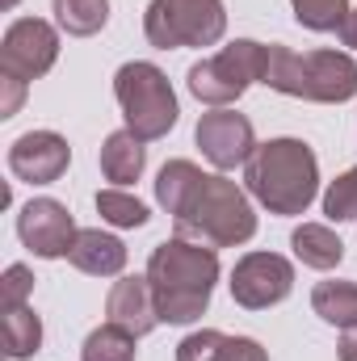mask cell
<instances>
[{
  "mask_svg": "<svg viewBox=\"0 0 357 361\" xmlns=\"http://www.w3.org/2000/svg\"><path fill=\"white\" fill-rule=\"evenodd\" d=\"M294 290V265L277 252H248L231 269V298L244 311H265L290 298Z\"/></svg>",
  "mask_w": 357,
  "mask_h": 361,
  "instance_id": "obj_9",
  "label": "cell"
},
{
  "mask_svg": "<svg viewBox=\"0 0 357 361\" xmlns=\"http://www.w3.org/2000/svg\"><path fill=\"white\" fill-rule=\"evenodd\" d=\"M17 235H21V244L34 257L59 261V257L72 252L80 227H76V219H72V210L63 202H55V197H30L21 206V214H17Z\"/></svg>",
  "mask_w": 357,
  "mask_h": 361,
  "instance_id": "obj_10",
  "label": "cell"
},
{
  "mask_svg": "<svg viewBox=\"0 0 357 361\" xmlns=\"http://www.w3.org/2000/svg\"><path fill=\"white\" fill-rule=\"evenodd\" d=\"M324 214H328V223H353L357 219V169H345L324 189Z\"/></svg>",
  "mask_w": 357,
  "mask_h": 361,
  "instance_id": "obj_25",
  "label": "cell"
},
{
  "mask_svg": "<svg viewBox=\"0 0 357 361\" xmlns=\"http://www.w3.org/2000/svg\"><path fill=\"white\" fill-rule=\"evenodd\" d=\"M177 361H269V353L253 336H227L219 328H202L177 345Z\"/></svg>",
  "mask_w": 357,
  "mask_h": 361,
  "instance_id": "obj_14",
  "label": "cell"
},
{
  "mask_svg": "<svg viewBox=\"0 0 357 361\" xmlns=\"http://www.w3.org/2000/svg\"><path fill=\"white\" fill-rule=\"evenodd\" d=\"M143 34L156 51L214 47L227 34L223 0H152L143 13Z\"/></svg>",
  "mask_w": 357,
  "mask_h": 361,
  "instance_id": "obj_7",
  "label": "cell"
},
{
  "mask_svg": "<svg viewBox=\"0 0 357 361\" xmlns=\"http://www.w3.org/2000/svg\"><path fill=\"white\" fill-rule=\"evenodd\" d=\"M25 101V80L17 76H0V118H13Z\"/></svg>",
  "mask_w": 357,
  "mask_h": 361,
  "instance_id": "obj_27",
  "label": "cell"
},
{
  "mask_svg": "<svg viewBox=\"0 0 357 361\" xmlns=\"http://www.w3.org/2000/svg\"><path fill=\"white\" fill-rule=\"evenodd\" d=\"M290 248H294V257L307 265V269H337L341 261H345V244H341V235L332 231V227H324V223H303V227H294V235H290Z\"/></svg>",
  "mask_w": 357,
  "mask_h": 361,
  "instance_id": "obj_17",
  "label": "cell"
},
{
  "mask_svg": "<svg viewBox=\"0 0 357 361\" xmlns=\"http://www.w3.org/2000/svg\"><path fill=\"white\" fill-rule=\"evenodd\" d=\"M105 315H109V324L126 328L131 336H147L156 324H164V319H160L156 290H152L147 273H143V277H118V281L109 286Z\"/></svg>",
  "mask_w": 357,
  "mask_h": 361,
  "instance_id": "obj_13",
  "label": "cell"
},
{
  "mask_svg": "<svg viewBox=\"0 0 357 361\" xmlns=\"http://www.w3.org/2000/svg\"><path fill=\"white\" fill-rule=\"evenodd\" d=\"M244 185L269 214H303L320 193V160L303 139H269L248 156Z\"/></svg>",
  "mask_w": 357,
  "mask_h": 361,
  "instance_id": "obj_2",
  "label": "cell"
},
{
  "mask_svg": "<svg viewBox=\"0 0 357 361\" xmlns=\"http://www.w3.org/2000/svg\"><path fill=\"white\" fill-rule=\"evenodd\" d=\"M97 214L109 223V227H143L152 214L139 197H131L126 189H101L97 193Z\"/></svg>",
  "mask_w": 357,
  "mask_h": 361,
  "instance_id": "obj_23",
  "label": "cell"
},
{
  "mask_svg": "<svg viewBox=\"0 0 357 361\" xmlns=\"http://www.w3.org/2000/svg\"><path fill=\"white\" fill-rule=\"evenodd\" d=\"M147 169V147L135 130H114L105 143H101V177L114 180L118 189L122 185H135Z\"/></svg>",
  "mask_w": 357,
  "mask_h": 361,
  "instance_id": "obj_16",
  "label": "cell"
},
{
  "mask_svg": "<svg viewBox=\"0 0 357 361\" xmlns=\"http://www.w3.org/2000/svg\"><path fill=\"white\" fill-rule=\"evenodd\" d=\"M114 97L122 105V118H126V130H135L143 143H156L164 139L173 126H177V92L169 85V76L147 63V59H135V63H122L118 76H114Z\"/></svg>",
  "mask_w": 357,
  "mask_h": 361,
  "instance_id": "obj_5",
  "label": "cell"
},
{
  "mask_svg": "<svg viewBox=\"0 0 357 361\" xmlns=\"http://www.w3.org/2000/svg\"><path fill=\"white\" fill-rule=\"evenodd\" d=\"M294 8V21L315 30V34H328V30H341L345 13H349V0H290Z\"/></svg>",
  "mask_w": 357,
  "mask_h": 361,
  "instance_id": "obj_24",
  "label": "cell"
},
{
  "mask_svg": "<svg viewBox=\"0 0 357 361\" xmlns=\"http://www.w3.org/2000/svg\"><path fill=\"white\" fill-rule=\"evenodd\" d=\"M147 281L156 290V307L164 324H193L210 307V294L219 281V248L173 235L152 248Z\"/></svg>",
  "mask_w": 357,
  "mask_h": 361,
  "instance_id": "obj_1",
  "label": "cell"
},
{
  "mask_svg": "<svg viewBox=\"0 0 357 361\" xmlns=\"http://www.w3.org/2000/svg\"><path fill=\"white\" fill-rule=\"evenodd\" d=\"M0 336H4V353H8L13 361L34 357V353L42 349V319L34 315L30 302H21V307H4Z\"/></svg>",
  "mask_w": 357,
  "mask_h": 361,
  "instance_id": "obj_18",
  "label": "cell"
},
{
  "mask_svg": "<svg viewBox=\"0 0 357 361\" xmlns=\"http://www.w3.org/2000/svg\"><path fill=\"white\" fill-rule=\"evenodd\" d=\"M59 59V30L42 17H17L8 30H4V42H0V68L4 76H17V80H38L55 68Z\"/></svg>",
  "mask_w": 357,
  "mask_h": 361,
  "instance_id": "obj_8",
  "label": "cell"
},
{
  "mask_svg": "<svg viewBox=\"0 0 357 361\" xmlns=\"http://www.w3.org/2000/svg\"><path fill=\"white\" fill-rule=\"evenodd\" d=\"M311 311L332 324V328H353L357 324V281H320L311 290Z\"/></svg>",
  "mask_w": 357,
  "mask_h": 361,
  "instance_id": "obj_19",
  "label": "cell"
},
{
  "mask_svg": "<svg viewBox=\"0 0 357 361\" xmlns=\"http://www.w3.org/2000/svg\"><path fill=\"white\" fill-rule=\"evenodd\" d=\"M282 97L320 101V105H345L357 97V59L345 51H290L282 42L269 47L265 80Z\"/></svg>",
  "mask_w": 357,
  "mask_h": 361,
  "instance_id": "obj_4",
  "label": "cell"
},
{
  "mask_svg": "<svg viewBox=\"0 0 357 361\" xmlns=\"http://www.w3.org/2000/svg\"><path fill=\"white\" fill-rule=\"evenodd\" d=\"M68 261L80 273H89V277H118V273L126 269V244L118 235L101 231V227H85L76 235Z\"/></svg>",
  "mask_w": 357,
  "mask_h": 361,
  "instance_id": "obj_15",
  "label": "cell"
},
{
  "mask_svg": "<svg viewBox=\"0 0 357 361\" xmlns=\"http://www.w3.org/2000/svg\"><path fill=\"white\" fill-rule=\"evenodd\" d=\"M173 227L181 240L206 248H236L257 235V210L236 180H227L223 173H206L185 210L173 219Z\"/></svg>",
  "mask_w": 357,
  "mask_h": 361,
  "instance_id": "obj_3",
  "label": "cell"
},
{
  "mask_svg": "<svg viewBox=\"0 0 357 361\" xmlns=\"http://www.w3.org/2000/svg\"><path fill=\"white\" fill-rule=\"evenodd\" d=\"M265 63H269V47L253 42V38H236V42L223 47L219 55L198 59V63L185 72V85H189V92H193L202 105L227 109L231 101H240L244 92L253 89L257 80H265Z\"/></svg>",
  "mask_w": 357,
  "mask_h": 361,
  "instance_id": "obj_6",
  "label": "cell"
},
{
  "mask_svg": "<svg viewBox=\"0 0 357 361\" xmlns=\"http://www.w3.org/2000/svg\"><path fill=\"white\" fill-rule=\"evenodd\" d=\"M337 38H341L345 47H353V51H357V8H349V13H345V21H341Z\"/></svg>",
  "mask_w": 357,
  "mask_h": 361,
  "instance_id": "obj_28",
  "label": "cell"
},
{
  "mask_svg": "<svg viewBox=\"0 0 357 361\" xmlns=\"http://www.w3.org/2000/svg\"><path fill=\"white\" fill-rule=\"evenodd\" d=\"M51 13L72 38H89L109 21V0H51Z\"/></svg>",
  "mask_w": 357,
  "mask_h": 361,
  "instance_id": "obj_21",
  "label": "cell"
},
{
  "mask_svg": "<svg viewBox=\"0 0 357 361\" xmlns=\"http://www.w3.org/2000/svg\"><path fill=\"white\" fill-rule=\"evenodd\" d=\"M135 341L126 328L118 324H101L97 332H89L85 349H80V361H135Z\"/></svg>",
  "mask_w": 357,
  "mask_h": 361,
  "instance_id": "obj_22",
  "label": "cell"
},
{
  "mask_svg": "<svg viewBox=\"0 0 357 361\" xmlns=\"http://www.w3.org/2000/svg\"><path fill=\"white\" fill-rule=\"evenodd\" d=\"M30 294H34V273L25 269V265H8L4 281H0V302L4 307H21Z\"/></svg>",
  "mask_w": 357,
  "mask_h": 361,
  "instance_id": "obj_26",
  "label": "cell"
},
{
  "mask_svg": "<svg viewBox=\"0 0 357 361\" xmlns=\"http://www.w3.org/2000/svg\"><path fill=\"white\" fill-rule=\"evenodd\" d=\"M202 169L193 164V160H169L164 169H160V177H156V202L177 219L181 210H185V202L193 197V189L202 185Z\"/></svg>",
  "mask_w": 357,
  "mask_h": 361,
  "instance_id": "obj_20",
  "label": "cell"
},
{
  "mask_svg": "<svg viewBox=\"0 0 357 361\" xmlns=\"http://www.w3.org/2000/svg\"><path fill=\"white\" fill-rule=\"evenodd\" d=\"M13 4H17V0H4V8H13Z\"/></svg>",
  "mask_w": 357,
  "mask_h": 361,
  "instance_id": "obj_30",
  "label": "cell"
},
{
  "mask_svg": "<svg viewBox=\"0 0 357 361\" xmlns=\"http://www.w3.org/2000/svg\"><path fill=\"white\" fill-rule=\"evenodd\" d=\"M72 164V147L55 130H25L8 147V173L30 185H55Z\"/></svg>",
  "mask_w": 357,
  "mask_h": 361,
  "instance_id": "obj_12",
  "label": "cell"
},
{
  "mask_svg": "<svg viewBox=\"0 0 357 361\" xmlns=\"http://www.w3.org/2000/svg\"><path fill=\"white\" fill-rule=\"evenodd\" d=\"M193 143L202 147V156L219 169V173H231L240 164H248V156L257 152V135H253V122L236 109H210L198 118L193 126Z\"/></svg>",
  "mask_w": 357,
  "mask_h": 361,
  "instance_id": "obj_11",
  "label": "cell"
},
{
  "mask_svg": "<svg viewBox=\"0 0 357 361\" xmlns=\"http://www.w3.org/2000/svg\"><path fill=\"white\" fill-rule=\"evenodd\" d=\"M337 353H341V361H357V324L341 332V349Z\"/></svg>",
  "mask_w": 357,
  "mask_h": 361,
  "instance_id": "obj_29",
  "label": "cell"
}]
</instances>
